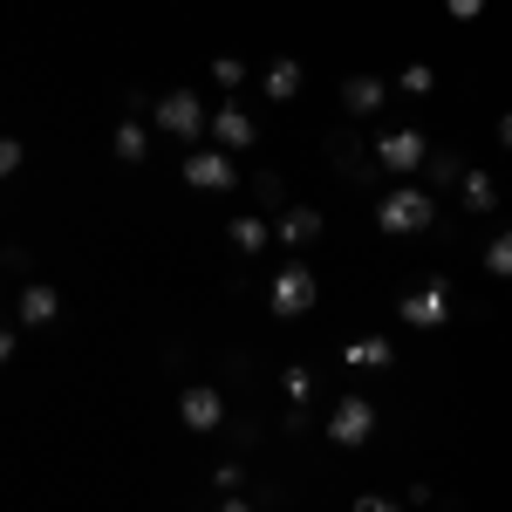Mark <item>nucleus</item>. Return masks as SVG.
I'll return each instance as SVG.
<instances>
[{"label": "nucleus", "mask_w": 512, "mask_h": 512, "mask_svg": "<svg viewBox=\"0 0 512 512\" xmlns=\"http://www.w3.org/2000/svg\"><path fill=\"white\" fill-rule=\"evenodd\" d=\"M321 431H328V444H342V451L369 444V437H376V403H369V396H342V403L328 410Z\"/></svg>", "instance_id": "5"}, {"label": "nucleus", "mask_w": 512, "mask_h": 512, "mask_svg": "<svg viewBox=\"0 0 512 512\" xmlns=\"http://www.w3.org/2000/svg\"><path fill=\"white\" fill-rule=\"evenodd\" d=\"M226 239H233L239 253H267V239H274V233H267V219H253V212H239L233 226H226Z\"/></svg>", "instance_id": "15"}, {"label": "nucleus", "mask_w": 512, "mask_h": 512, "mask_svg": "<svg viewBox=\"0 0 512 512\" xmlns=\"http://www.w3.org/2000/svg\"><path fill=\"white\" fill-rule=\"evenodd\" d=\"M280 390H287V403H308V390H315V369H280Z\"/></svg>", "instance_id": "20"}, {"label": "nucleus", "mask_w": 512, "mask_h": 512, "mask_svg": "<svg viewBox=\"0 0 512 512\" xmlns=\"http://www.w3.org/2000/svg\"><path fill=\"white\" fill-rule=\"evenodd\" d=\"M383 103H390V89H383L376 76H349L342 82V110H349V117H376Z\"/></svg>", "instance_id": "11"}, {"label": "nucleus", "mask_w": 512, "mask_h": 512, "mask_svg": "<svg viewBox=\"0 0 512 512\" xmlns=\"http://www.w3.org/2000/svg\"><path fill=\"white\" fill-rule=\"evenodd\" d=\"M212 82H219V89H239V82H246V62H239V55H219V62H212Z\"/></svg>", "instance_id": "22"}, {"label": "nucleus", "mask_w": 512, "mask_h": 512, "mask_svg": "<svg viewBox=\"0 0 512 512\" xmlns=\"http://www.w3.org/2000/svg\"><path fill=\"white\" fill-rule=\"evenodd\" d=\"M274 233L287 239V246H315V239H321V212H315V205H287V212L274 219Z\"/></svg>", "instance_id": "12"}, {"label": "nucleus", "mask_w": 512, "mask_h": 512, "mask_svg": "<svg viewBox=\"0 0 512 512\" xmlns=\"http://www.w3.org/2000/svg\"><path fill=\"white\" fill-rule=\"evenodd\" d=\"M185 185H192V192H233L239 171H233L226 151H185Z\"/></svg>", "instance_id": "8"}, {"label": "nucleus", "mask_w": 512, "mask_h": 512, "mask_svg": "<svg viewBox=\"0 0 512 512\" xmlns=\"http://www.w3.org/2000/svg\"><path fill=\"white\" fill-rule=\"evenodd\" d=\"M178 417H185V431H226V396L212 390V383H185L178 390Z\"/></svg>", "instance_id": "6"}, {"label": "nucleus", "mask_w": 512, "mask_h": 512, "mask_svg": "<svg viewBox=\"0 0 512 512\" xmlns=\"http://www.w3.org/2000/svg\"><path fill=\"white\" fill-rule=\"evenodd\" d=\"M349 512H403V506H396V499H383V492H362Z\"/></svg>", "instance_id": "26"}, {"label": "nucleus", "mask_w": 512, "mask_h": 512, "mask_svg": "<svg viewBox=\"0 0 512 512\" xmlns=\"http://www.w3.org/2000/svg\"><path fill=\"white\" fill-rule=\"evenodd\" d=\"M431 69H424V62H410V69H403V76H396V89H403V96H431Z\"/></svg>", "instance_id": "21"}, {"label": "nucleus", "mask_w": 512, "mask_h": 512, "mask_svg": "<svg viewBox=\"0 0 512 512\" xmlns=\"http://www.w3.org/2000/svg\"><path fill=\"white\" fill-rule=\"evenodd\" d=\"M499 144H506V151H512V110H506V117H499Z\"/></svg>", "instance_id": "28"}, {"label": "nucleus", "mask_w": 512, "mask_h": 512, "mask_svg": "<svg viewBox=\"0 0 512 512\" xmlns=\"http://www.w3.org/2000/svg\"><path fill=\"white\" fill-rule=\"evenodd\" d=\"M212 485H219V492H226V499H233L239 485H246V472H239V458H233V465H219V472H212Z\"/></svg>", "instance_id": "23"}, {"label": "nucleus", "mask_w": 512, "mask_h": 512, "mask_svg": "<svg viewBox=\"0 0 512 512\" xmlns=\"http://www.w3.org/2000/svg\"><path fill=\"white\" fill-rule=\"evenodd\" d=\"M424 171H431V185H437V192L465 178V164H458V151H431V158H424Z\"/></svg>", "instance_id": "18"}, {"label": "nucleus", "mask_w": 512, "mask_h": 512, "mask_svg": "<svg viewBox=\"0 0 512 512\" xmlns=\"http://www.w3.org/2000/svg\"><path fill=\"white\" fill-rule=\"evenodd\" d=\"M151 117H158V130H171L178 144H198V137L212 130V110H205V96H192V89H164V96H151Z\"/></svg>", "instance_id": "2"}, {"label": "nucleus", "mask_w": 512, "mask_h": 512, "mask_svg": "<svg viewBox=\"0 0 512 512\" xmlns=\"http://www.w3.org/2000/svg\"><path fill=\"white\" fill-rule=\"evenodd\" d=\"M342 362L349 369H396V342L390 335H355V342H342Z\"/></svg>", "instance_id": "10"}, {"label": "nucleus", "mask_w": 512, "mask_h": 512, "mask_svg": "<svg viewBox=\"0 0 512 512\" xmlns=\"http://www.w3.org/2000/svg\"><path fill=\"white\" fill-rule=\"evenodd\" d=\"M376 226L383 233H431L437 226V192H424V185H396V192L376 198Z\"/></svg>", "instance_id": "1"}, {"label": "nucleus", "mask_w": 512, "mask_h": 512, "mask_svg": "<svg viewBox=\"0 0 512 512\" xmlns=\"http://www.w3.org/2000/svg\"><path fill=\"white\" fill-rule=\"evenodd\" d=\"M14 362V328H0V369Z\"/></svg>", "instance_id": "27"}, {"label": "nucleus", "mask_w": 512, "mask_h": 512, "mask_svg": "<svg viewBox=\"0 0 512 512\" xmlns=\"http://www.w3.org/2000/svg\"><path fill=\"white\" fill-rule=\"evenodd\" d=\"M219 512H253V506H246V499H226V506H219Z\"/></svg>", "instance_id": "29"}, {"label": "nucleus", "mask_w": 512, "mask_h": 512, "mask_svg": "<svg viewBox=\"0 0 512 512\" xmlns=\"http://www.w3.org/2000/svg\"><path fill=\"white\" fill-rule=\"evenodd\" d=\"M396 315H403V328H444V315H451V287H444V280H424L417 294L396 301Z\"/></svg>", "instance_id": "7"}, {"label": "nucleus", "mask_w": 512, "mask_h": 512, "mask_svg": "<svg viewBox=\"0 0 512 512\" xmlns=\"http://www.w3.org/2000/svg\"><path fill=\"white\" fill-rule=\"evenodd\" d=\"M21 158H28V151H21L14 137H0V178H14V171H21Z\"/></svg>", "instance_id": "24"}, {"label": "nucleus", "mask_w": 512, "mask_h": 512, "mask_svg": "<svg viewBox=\"0 0 512 512\" xmlns=\"http://www.w3.org/2000/svg\"><path fill=\"white\" fill-rule=\"evenodd\" d=\"M485 274H492V280H512V233H499L492 246H485Z\"/></svg>", "instance_id": "19"}, {"label": "nucleus", "mask_w": 512, "mask_h": 512, "mask_svg": "<svg viewBox=\"0 0 512 512\" xmlns=\"http://www.w3.org/2000/svg\"><path fill=\"white\" fill-rule=\"evenodd\" d=\"M205 137H212L219 151H253V144H260V123L246 117L239 103H219V110H212V130H205Z\"/></svg>", "instance_id": "9"}, {"label": "nucleus", "mask_w": 512, "mask_h": 512, "mask_svg": "<svg viewBox=\"0 0 512 512\" xmlns=\"http://www.w3.org/2000/svg\"><path fill=\"white\" fill-rule=\"evenodd\" d=\"M424 158H431V137L424 130H383L376 137V171H390V178L424 171Z\"/></svg>", "instance_id": "4"}, {"label": "nucleus", "mask_w": 512, "mask_h": 512, "mask_svg": "<svg viewBox=\"0 0 512 512\" xmlns=\"http://www.w3.org/2000/svg\"><path fill=\"white\" fill-rule=\"evenodd\" d=\"M444 14H451V21H478V14H485V0H444Z\"/></svg>", "instance_id": "25"}, {"label": "nucleus", "mask_w": 512, "mask_h": 512, "mask_svg": "<svg viewBox=\"0 0 512 512\" xmlns=\"http://www.w3.org/2000/svg\"><path fill=\"white\" fill-rule=\"evenodd\" d=\"M62 315V294H55V287H21V328H48V321Z\"/></svg>", "instance_id": "13"}, {"label": "nucleus", "mask_w": 512, "mask_h": 512, "mask_svg": "<svg viewBox=\"0 0 512 512\" xmlns=\"http://www.w3.org/2000/svg\"><path fill=\"white\" fill-rule=\"evenodd\" d=\"M315 301H321V287H315V274L301 267V260H287L274 274V287H267V308H274L280 321H301V315H315Z\"/></svg>", "instance_id": "3"}, {"label": "nucleus", "mask_w": 512, "mask_h": 512, "mask_svg": "<svg viewBox=\"0 0 512 512\" xmlns=\"http://www.w3.org/2000/svg\"><path fill=\"white\" fill-rule=\"evenodd\" d=\"M110 144H117V158H123V164H137V158H144V151H151V130H144V123H137V117H123V123H117V137H110Z\"/></svg>", "instance_id": "16"}, {"label": "nucleus", "mask_w": 512, "mask_h": 512, "mask_svg": "<svg viewBox=\"0 0 512 512\" xmlns=\"http://www.w3.org/2000/svg\"><path fill=\"white\" fill-rule=\"evenodd\" d=\"M458 198H465V212H499V185L465 164V178H458Z\"/></svg>", "instance_id": "14"}, {"label": "nucleus", "mask_w": 512, "mask_h": 512, "mask_svg": "<svg viewBox=\"0 0 512 512\" xmlns=\"http://www.w3.org/2000/svg\"><path fill=\"white\" fill-rule=\"evenodd\" d=\"M267 96H274V103H294V96H301V62H274V69H267Z\"/></svg>", "instance_id": "17"}]
</instances>
